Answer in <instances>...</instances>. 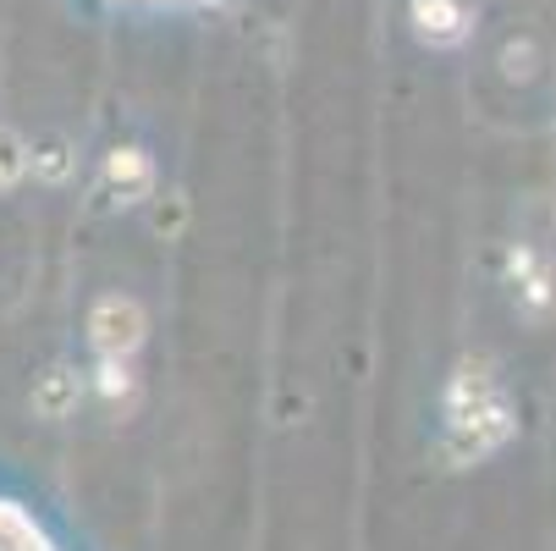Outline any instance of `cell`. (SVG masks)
Returning <instances> with one entry per match:
<instances>
[{"label": "cell", "mask_w": 556, "mask_h": 551, "mask_svg": "<svg viewBox=\"0 0 556 551\" xmlns=\"http://www.w3.org/2000/svg\"><path fill=\"white\" fill-rule=\"evenodd\" d=\"M513 436H518V414H513V403H507V391H496L491 403H480V409H468V414L446 419L441 458H446L452 468H468V463H480V458L502 452Z\"/></svg>", "instance_id": "cell-1"}, {"label": "cell", "mask_w": 556, "mask_h": 551, "mask_svg": "<svg viewBox=\"0 0 556 551\" xmlns=\"http://www.w3.org/2000/svg\"><path fill=\"white\" fill-rule=\"evenodd\" d=\"M84 331H89V348H94L100 359H132V353L143 348V337H149V314H143L138 298L105 292V298H94Z\"/></svg>", "instance_id": "cell-2"}, {"label": "cell", "mask_w": 556, "mask_h": 551, "mask_svg": "<svg viewBox=\"0 0 556 551\" xmlns=\"http://www.w3.org/2000/svg\"><path fill=\"white\" fill-rule=\"evenodd\" d=\"M100 183H105L111 204H149L154 199V161L138 143H116L100 161Z\"/></svg>", "instance_id": "cell-3"}, {"label": "cell", "mask_w": 556, "mask_h": 551, "mask_svg": "<svg viewBox=\"0 0 556 551\" xmlns=\"http://www.w3.org/2000/svg\"><path fill=\"white\" fill-rule=\"evenodd\" d=\"M507 281H513V298H518V309L529 314V321H545V314L556 309V276H551V265L534 249L518 243L507 254Z\"/></svg>", "instance_id": "cell-4"}, {"label": "cell", "mask_w": 556, "mask_h": 551, "mask_svg": "<svg viewBox=\"0 0 556 551\" xmlns=\"http://www.w3.org/2000/svg\"><path fill=\"white\" fill-rule=\"evenodd\" d=\"M28 403L45 425H61L77 414V403H84V375H77L72 364H45L34 375V391H28Z\"/></svg>", "instance_id": "cell-5"}, {"label": "cell", "mask_w": 556, "mask_h": 551, "mask_svg": "<svg viewBox=\"0 0 556 551\" xmlns=\"http://www.w3.org/2000/svg\"><path fill=\"white\" fill-rule=\"evenodd\" d=\"M408 17H414V34L430 50H457L468 39V7L463 0H414Z\"/></svg>", "instance_id": "cell-6"}, {"label": "cell", "mask_w": 556, "mask_h": 551, "mask_svg": "<svg viewBox=\"0 0 556 551\" xmlns=\"http://www.w3.org/2000/svg\"><path fill=\"white\" fill-rule=\"evenodd\" d=\"M496 391H502V386H496V364H491V359H463V364L452 370V380H446L441 414H446V419H457V414H468V409L491 403Z\"/></svg>", "instance_id": "cell-7"}, {"label": "cell", "mask_w": 556, "mask_h": 551, "mask_svg": "<svg viewBox=\"0 0 556 551\" xmlns=\"http://www.w3.org/2000/svg\"><path fill=\"white\" fill-rule=\"evenodd\" d=\"M72 172H77L72 143H66L61 133H45V138L34 143V183H45V188H66Z\"/></svg>", "instance_id": "cell-8"}, {"label": "cell", "mask_w": 556, "mask_h": 551, "mask_svg": "<svg viewBox=\"0 0 556 551\" xmlns=\"http://www.w3.org/2000/svg\"><path fill=\"white\" fill-rule=\"evenodd\" d=\"M94 398L111 403V409H127V403L138 398L132 359H100V364H94Z\"/></svg>", "instance_id": "cell-9"}, {"label": "cell", "mask_w": 556, "mask_h": 551, "mask_svg": "<svg viewBox=\"0 0 556 551\" xmlns=\"http://www.w3.org/2000/svg\"><path fill=\"white\" fill-rule=\"evenodd\" d=\"M34 172V143L17 127H0V193H12Z\"/></svg>", "instance_id": "cell-10"}, {"label": "cell", "mask_w": 556, "mask_h": 551, "mask_svg": "<svg viewBox=\"0 0 556 551\" xmlns=\"http://www.w3.org/2000/svg\"><path fill=\"white\" fill-rule=\"evenodd\" d=\"M149 226H154V238H182L188 231V193L182 188H172L166 199H154V210H149Z\"/></svg>", "instance_id": "cell-11"}, {"label": "cell", "mask_w": 556, "mask_h": 551, "mask_svg": "<svg viewBox=\"0 0 556 551\" xmlns=\"http://www.w3.org/2000/svg\"><path fill=\"white\" fill-rule=\"evenodd\" d=\"M529 61H534V45H518V39L502 45V66H507V77H529V72H534Z\"/></svg>", "instance_id": "cell-12"}]
</instances>
